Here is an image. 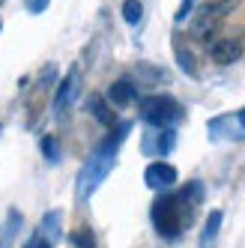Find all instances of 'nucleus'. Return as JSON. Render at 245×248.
<instances>
[{
  "label": "nucleus",
  "instance_id": "f257e3e1",
  "mask_svg": "<svg viewBox=\"0 0 245 248\" xmlns=\"http://www.w3.org/2000/svg\"><path fill=\"white\" fill-rule=\"evenodd\" d=\"M200 194H203V188L198 183H191L180 194H165V198H159L153 203V224H155V230H159L165 239L180 236L185 230V224L191 221V209L198 206Z\"/></svg>",
  "mask_w": 245,
  "mask_h": 248
},
{
  "label": "nucleus",
  "instance_id": "f03ea898",
  "mask_svg": "<svg viewBox=\"0 0 245 248\" xmlns=\"http://www.w3.org/2000/svg\"><path fill=\"white\" fill-rule=\"evenodd\" d=\"M126 132H129V123H122V126L105 138L102 144L90 153V158L84 162V168L78 173V198L81 201H90L93 191L105 183V176H108L111 168L117 165V153H120V144L126 140Z\"/></svg>",
  "mask_w": 245,
  "mask_h": 248
},
{
  "label": "nucleus",
  "instance_id": "7ed1b4c3",
  "mask_svg": "<svg viewBox=\"0 0 245 248\" xmlns=\"http://www.w3.org/2000/svg\"><path fill=\"white\" fill-rule=\"evenodd\" d=\"M185 117L183 105L170 96H147L141 99V120L153 129H173Z\"/></svg>",
  "mask_w": 245,
  "mask_h": 248
},
{
  "label": "nucleus",
  "instance_id": "20e7f679",
  "mask_svg": "<svg viewBox=\"0 0 245 248\" xmlns=\"http://www.w3.org/2000/svg\"><path fill=\"white\" fill-rule=\"evenodd\" d=\"M144 180L153 191H165L177 183V168L168 165V162H150L147 170H144Z\"/></svg>",
  "mask_w": 245,
  "mask_h": 248
},
{
  "label": "nucleus",
  "instance_id": "39448f33",
  "mask_svg": "<svg viewBox=\"0 0 245 248\" xmlns=\"http://www.w3.org/2000/svg\"><path fill=\"white\" fill-rule=\"evenodd\" d=\"M209 57H213L215 63H221V66H230V63H236L242 57V45L236 39L221 36V39H215L213 45H209Z\"/></svg>",
  "mask_w": 245,
  "mask_h": 248
},
{
  "label": "nucleus",
  "instance_id": "423d86ee",
  "mask_svg": "<svg viewBox=\"0 0 245 248\" xmlns=\"http://www.w3.org/2000/svg\"><path fill=\"white\" fill-rule=\"evenodd\" d=\"M75 93H78V69H72V72L60 81V90H57V99H54V111L57 114H66V108L72 105Z\"/></svg>",
  "mask_w": 245,
  "mask_h": 248
},
{
  "label": "nucleus",
  "instance_id": "0eeeda50",
  "mask_svg": "<svg viewBox=\"0 0 245 248\" xmlns=\"http://www.w3.org/2000/svg\"><path fill=\"white\" fill-rule=\"evenodd\" d=\"M87 111H90V114H93V117H96V120L102 123V126H105V129L117 126V114H114V111L108 108V102H105V99H102L99 93H93L90 99H87Z\"/></svg>",
  "mask_w": 245,
  "mask_h": 248
},
{
  "label": "nucleus",
  "instance_id": "6e6552de",
  "mask_svg": "<svg viewBox=\"0 0 245 248\" xmlns=\"http://www.w3.org/2000/svg\"><path fill=\"white\" fill-rule=\"evenodd\" d=\"M108 99H111V102L117 105V108H120V105H129V102H135V99H138V90H135V84H132V81H126V78H122V81H114V84H111Z\"/></svg>",
  "mask_w": 245,
  "mask_h": 248
},
{
  "label": "nucleus",
  "instance_id": "1a4fd4ad",
  "mask_svg": "<svg viewBox=\"0 0 245 248\" xmlns=\"http://www.w3.org/2000/svg\"><path fill=\"white\" fill-rule=\"evenodd\" d=\"M60 218H63V216H60L57 209H54V212H48V216L42 218V230H39V236H42L48 245H54V242L60 239Z\"/></svg>",
  "mask_w": 245,
  "mask_h": 248
},
{
  "label": "nucleus",
  "instance_id": "9d476101",
  "mask_svg": "<svg viewBox=\"0 0 245 248\" xmlns=\"http://www.w3.org/2000/svg\"><path fill=\"white\" fill-rule=\"evenodd\" d=\"M218 227H221V212L213 209V212H209V218H206V230H203V236H200V245H203V248L218 236Z\"/></svg>",
  "mask_w": 245,
  "mask_h": 248
},
{
  "label": "nucleus",
  "instance_id": "9b49d317",
  "mask_svg": "<svg viewBox=\"0 0 245 248\" xmlns=\"http://www.w3.org/2000/svg\"><path fill=\"white\" fill-rule=\"evenodd\" d=\"M141 15H144L141 0H126L122 3V21L126 24H141Z\"/></svg>",
  "mask_w": 245,
  "mask_h": 248
},
{
  "label": "nucleus",
  "instance_id": "f8f14e48",
  "mask_svg": "<svg viewBox=\"0 0 245 248\" xmlns=\"http://www.w3.org/2000/svg\"><path fill=\"white\" fill-rule=\"evenodd\" d=\"M177 60H180V69L185 75H198V66H195V57L188 54L185 48H177Z\"/></svg>",
  "mask_w": 245,
  "mask_h": 248
},
{
  "label": "nucleus",
  "instance_id": "ddd939ff",
  "mask_svg": "<svg viewBox=\"0 0 245 248\" xmlns=\"http://www.w3.org/2000/svg\"><path fill=\"white\" fill-rule=\"evenodd\" d=\"M42 153H45L48 162H57V158H60V147H57V140L51 138V135L42 138Z\"/></svg>",
  "mask_w": 245,
  "mask_h": 248
},
{
  "label": "nucleus",
  "instance_id": "4468645a",
  "mask_svg": "<svg viewBox=\"0 0 245 248\" xmlns=\"http://www.w3.org/2000/svg\"><path fill=\"white\" fill-rule=\"evenodd\" d=\"M72 242H75V248H96V239H93V233L90 230H78V233L72 236Z\"/></svg>",
  "mask_w": 245,
  "mask_h": 248
},
{
  "label": "nucleus",
  "instance_id": "2eb2a0df",
  "mask_svg": "<svg viewBox=\"0 0 245 248\" xmlns=\"http://www.w3.org/2000/svg\"><path fill=\"white\" fill-rule=\"evenodd\" d=\"M195 3H198V0H183L180 9H177V15H173V21H177V24L188 21V15H191V9H195Z\"/></svg>",
  "mask_w": 245,
  "mask_h": 248
},
{
  "label": "nucleus",
  "instance_id": "dca6fc26",
  "mask_svg": "<svg viewBox=\"0 0 245 248\" xmlns=\"http://www.w3.org/2000/svg\"><path fill=\"white\" fill-rule=\"evenodd\" d=\"M24 248H51V245H48V242H45L42 236H33V239H30V242L24 245Z\"/></svg>",
  "mask_w": 245,
  "mask_h": 248
},
{
  "label": "nucleus",
  "instance_id": "f3484780",
  "mask_svg": "<svg viewBox=\"0 0 245 248\" xmlns=\"http://www.w3.org/2000/svg\"><path fill=\"white\" fill-rule=\"evenodd\" d=\"M236 123H239V126H242V132H245V108L236 114Z\"/></svg>",
  "mask_w": 245,
  "mask_h": 248
},
{
  "label": "nucleus",
  "instance_id": "a211bd4d",
  "mask_svg": "<svg viewBox=\"0 0 245 248\" xmlns=\"http://www.w3.org/2000/svg\"><path fill=\"white\" fill-rule=\"evenodd\" d=\"M48 6V0H36V6H33V12H42Z\"/></svg>",
  "mask_w": 245,
  "mask_h": 248
}]
</instances>
